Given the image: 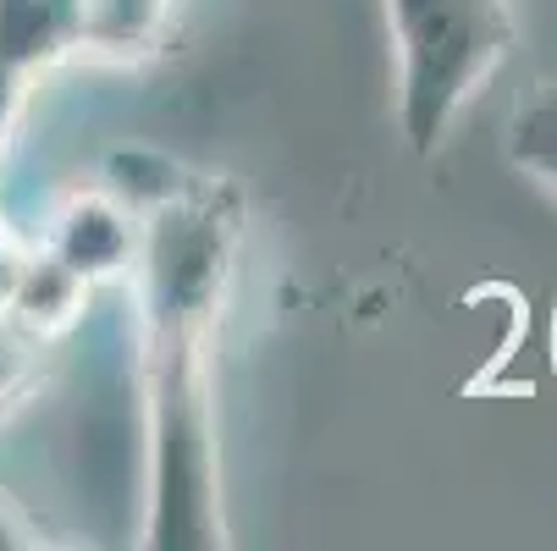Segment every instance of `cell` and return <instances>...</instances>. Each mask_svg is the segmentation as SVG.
Here are the masks:
<instances>
[{"instance_id": "1", "label": "cell", "mask_w": 557, "mask_h": 551, "mask_svg": "<svg viewBox=\"0 0 557 551\" xmlns=\"http://www.w3.org/2000/svg\"><path fill=\"white\" fill-rule=\"evenodd\" d=\"M392 28L404 50L409 122L420 138L447 122L474 77L492 72L508 39L503 0H392Z\"/></svg>"}, {"instance_id": "2", "label": "cell", "mask_w": 557, "mask_h": 551, "mask_svg": "<svg viewBox=\"0 0 557 551\" xmlns=\"http://www.w3.org/2000/svg\"><path fill=\"white\" fill-rule=\"evenodd\" d=\"M530 143H535V161H541L546 183H557V105L530 122Z\"/></svg>"}, {"instance_id": "3", "label": "cell", "mask_w": 557, "mask_h": 551, "mask_svg": "<svg viewBox=\"0 0 557 551\" xmlns=\"http://www.w3.org/2000/svg\"><path fill=\"white\" fill-rule=\"evenodd\" d=\"M12 364H17V359H12V348L0 342V391H7V380H12Z\"/></svg>"}, {"instance_id": "4", "label": "cell", "mask_w": 557, "mask_h": 551, "mask_svg": "<svg viewBox=\"0 0 557 551\" xmlns=\"http://www.w3.org/2000/svg\"><path fill=\"white\" fill-rule=\"evenodd\" d=\"M552 370H557V321H552Z\"/></svg>"}]
</instances>
